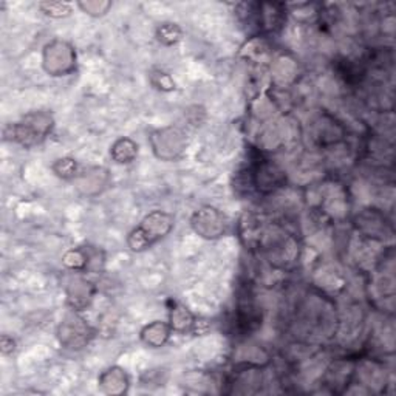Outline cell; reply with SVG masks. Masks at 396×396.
Here are the masks:
<instances>
[{"label": "cell", "instance_id": "obj_17", "mask_svg": "<svg viewBox=\"0 0 396 396\" xmlns=\"http://www.w3.org/2000/svg\"><path fill=\"white\" fill-rule=\"evenodd\" d=\"M112 6L110 2H80L79 8H83V11L90 16H103L107 10Z\"/></svg>", "mask_w": 396, "mask_h": 396}, {"label": "cell", "instance_id": "obj_14", "mask_svg": "<svg viewBox=\"0 0 396 396\" xmlns=\"http://www.w3.org/2000/svg\"><path fill=\"white\" fill-rule=\"evenodd\" d=\"M39 8L43 14L53 17V19H62V17L71 14V5L66 2H42L39 4Z\"/></svg>", "mask_w": 396, "mask_h": 396}, {"label": "cell", "instance_id": "obj_6", "mask_svg": "<svg viewBox=\"0 0 396 396\" xmlns=\"http://www.w3.org/2000/svg\"><path fill=\"white\" fill-rule=\"evenodd\" d=\"M90 338H92V330L87 325V322L79 318L78 314H70L59 325V340L61 344L70 350L84 348Z\"/></svg>", "mask_w": 396, "mask_h": 396}, {"label": "cell", "instance_id": "obj_5", "mask_svg": "<svg viewBox=\"0 0 396 396\" xmlns=\"http://www.w3.org/2000/svg\"><path fill=\"white\" fill-rule=\"evenodd\" d=\"M191 224L194 231L204 239H219L224 232H226V219L219 211L212 208V206H203L191 219Z\"/></svg>", "mask_w": 396, "mask_h": 396}, {"label": "cell", "instance_id": "obj_3", "mask_svg": "<svg viewBox=\"0 0 396 396\" xmlns=\"http://www.w3.org/2000/svg\"><path fill=\"white\" fill-rule=\"evenodd\" d=\"M150 146L160 160L174 161L183 155L187 146V138L182 129L165 127L150 135Z\"/></svg>", "mask_w": 396, "mask_h": 396}, {"label": "cell", "instance_id": "obj_8", "mask_svg": "<svg viewBox=\"0 0 396 396\" xmlns=\"http://www.w3.org/2000/svg\"><path fill=\"white\" fill-rule=\"evenodd\" d=\"M93 299V286L84 277L76 276L71 278L67 286V301L75 311L84 310Z\"/></svg>", "mask_w": 396, "mask_h": 396}, {"label": "cell", "instance_id": "obj_11", "mask_svg": "<svg viewBox=\"0 0 396 396\" xmlns=\"http://www.w3.org/2000/svg\"><path fill=\"white\" fill-rule=\"evenodd\" d=\"M169 325L172 331L177 333H186L194 330L195 325V318L194 314L189 311L184 305H174V308L169 313Z\"/></svg>", "mask_w": 396, "mask_h": 396}, {"label": "cell", "instance_id": "obj_7", "mask_svg": "<svg viewBox=\"0 0 396 396\" xmlns=\"http://www.w3.org/2000/svg\"><path fill=\"white\" fill-rule=\"evenodd\" d=\"M285 182L283 170L271 161H264L251 172V184L260 192H271L281 187Z\"/></svg>", "mask_w": 396, "mask_h": 396}, {"label": "cell", "instance_id": "obj_13", "mask_svg": "<svg viewBox=\"0 0 396 396\" xmlns=\"http://www.w3.org/2000/svg\"><path fill=\"white\" fill-rule=\"evenodd\" d=\"M157 38L161 43L165 45H174L177 43L179 39H182V30L177 24L172 22H166L158 28L157 31Z\"/></svg>", "mask_w": 396, "mask_h": 396}, {"label": "cell", "instance_id": "obj_1", "mask_svg": "<svg viewBox=\"0 0 396 396\" xmlns=\"http://www.w3.org/2000/svg\"><path fill=\"white\" fill-rule=\"evenodd\" d=\"M174 215L165 211H152L141 223L135 228L127 239V245L133 253H141V251L155 245L157 241L165 239L167 234L174 229Z\"/></svg>", "mask_w": 396, "mask_h": 396}, {"label": "cell", "instance_id": "obj_4", "mask_svg": "<svg viewBox=\"0 0 396 396\" xmlns=\"http://www.w3.org/2000/svg\"><path fill=\"white\" fill-rule=\"evenodd\" d=\"M76 53L64 41H53L43 50V68L51 76H66L75 70Z\"/></svg>", "mask_w": 396, "mask_h": 396}, {"label": "cell", "instance_id": "obj_9", "mask_svg": "<svg viewBox=\"0 0 396 396\" xmlns=\"http://www.w3.org/2000/svg\"><path fill=\"white\" fill-rule=\"evenodd\" d=\"M99 385H101L103 392L112 393V395H120L127 390L129 380L127 375L124 373L123 368L120 367H112L109 370H105L101 376H99Z\"/></svg>", "mask_w": 396, "mask_h": 396}, {"label": "cell", "instance_id": "obj_10", "mask_svg": "<svg viewBox=\"0 0 396 396\" xmlns=\"http://www.w3.org/2000/svg\"><path fill=\"white\" fill-rule=\"evenodd\" d=\"M170 333H172V328H170L169 323L155 321L149 323L147 327H144V330L141 331V339L146 345L152 348H160L169 340Z\"/></svg>", "mask_w": 396, "mask_h": 396}, {"label": "cell", "instance_id": "obj_12", "mask_svg": "<svg viewBox=\"0 0 396 396\" xmlns=\"http://www.w3.org/2000/svg\"><path fill=\"white\" fill-rule=\"evenodd\" d=\"M110 155L120 165L132 163L138 155V144L133 142L130 138H120L112 146Z\"/></svg>", "mask_w": 396, "mask_h": 396}, {"label": "cell", "instance_id": "obj_2", "mask_svg": "<svg viewBox=\"0 0 396 396\" xmlns=\"http://www.w3.org/2000/svg\"><path fill=\"white\" fill-rule=\"evenodd\" d=\"M53 125H55V120H53L51 113L31 112L25 115L19 123L11 124L5 135L6 138L21 144L24 147H31L36 144H41L48 137Z\"/></svg>", "mask_w": 396, "mask_h": 396}, {"label": "cell", "instance_id": "obj_15", "mask_svg": "<svg viewBox=\"0 0 396 396\" xmlns=\"http://www.w3.org/2000/svg\"><path fill=\"white\" fill-rule=\"evenodd\" d=\"M53 170H55L58 177L64 179L75 178L78 177V163L73 158H61L53 165Z\"/></svg>", "mask_w": 396, "mask_h": 396}, {"label": "cell", "instance_id": "obj_16", "mask_svg": "<svg viewBox=\"0 0 396 396\" xmlns=\"http://www.w3.org/2000/svg\"><path fill=\"white\" fill-rule=\"evenodd\" d=\"M152 84L157 88L163 90V92H170V90H175V83L174 79L170 78V75L165 73V71H154L152 73Z\"/></svg>", "mask_w": 396, "mask_h": 396}]
</instances>
